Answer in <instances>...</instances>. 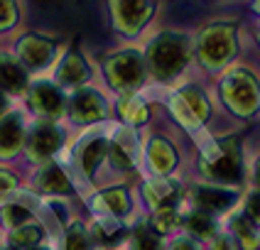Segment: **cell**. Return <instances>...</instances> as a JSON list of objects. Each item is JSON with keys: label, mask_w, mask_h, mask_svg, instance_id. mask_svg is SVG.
<instances>
[{"label": "cell", "mask_w": 260, "mask_h": 250, "mask_svg": "<svg viewBox=\"0 0 260 250\" xmlns=\"http://www.w3.org/2000/svg\"><path fill=\"white\" fill-rule=\"evenodd\" d=\"M223 103L236 116H253L258 111V79L250 69H231L221 81Z\"/></svg>", "instance_id": "4"}, {"label": "cell", "mask_w": 260, "mask_h": 250, "mask_svg": "<svg viewBox=\"0 0 260 250\" xmlns=\"http://www.w3.org/2000/svg\"><path fill=\"white\" fill-rule=\"evenodd\" d=\"M236 54H238V32L233 25L218 22V25L202 29L197 40V57L206 69L211 72L223 69Z\"/></svg>", "instance_id": "2"}, {"label": "cell", "mask_w": 260, "mask_h": 250, "mask_svg": "<svg viewBox=\"0 0 260 250\" xmlns=\"http://www.w3.org/2000/svg\"><path fill=\"white\" fill-rule=\"evenodd\" d=\"M91 208L93 213H101V216H111V219H120L130 213V194L125 187H111V189H103L99 194L91 196Z\"/></svg>", "instance_id": "13"}, {"label": "cell", "mask_w": 260, "mask_h": 250, "mask_svg": "<svg viewBox=\"0 0 260 250\" xmlns=\"http://www.w3.org/2000/svg\"><path fill=\"white\" fill-rule=\"evenodd\" d=\"M202 172L214 182L221 184H233L241 179V150L238 140L233 137H221L214 140L202 152Z\"/></svg>", "instance_id": "3"}, {"label": "cell", "mask_w": 260, "mask_h": 250, "mask_svg": "<svg viewBox=\"0 0 260 250\" xmlns=\"http://www.w3.org/2000/svg\"><path fill=\"white\" fill-rule=\"evenodd\" d=\"M191 201L199 213H206L214 219V213L231 208V204L236 201V191L226 189V187H214V184H199L191 189Z\"/></svg>", "instance_id": "10"}, {"label": "cell", "mask_w": 260, "mask_h": 250, "mask_svg": "<svg viewBox=\"0 0 260 250\" xmlns=\"http://www.w3.org/2000/svg\"><path fill=\"white\" fill-rule=\"evenodd\" d=\"M32 250H47V248H40V245H37V248H32Z\"/></svg>", "instance_id": "37"}, {"label": "cell", "mask_w": 260, "mask_h": 250, "mask_svg": "<svg viewBox=\"0 0 260 250\" xmlns=\"http://www.w3.org/2000/svg\"><path fill=\"white\" fill-rule=\"evenodd\" d=\"M246 219H250L253 223L258 221V191H253V194H248V204H246V213H243Z\"/></svg>", "instance_id": "33"}, {"label": "cell", "mask_w": 260, "mask_h": 250, "mask_svg": "<svg viewBox=\"0 0 260 250\" xmlns=\"http://www.w3.org/2000/svg\"><path fill=\"white\" fill-rule=\"evenodd\" d=\"M167 250H199V245L191 238H177V240H172V245Z\"/></svg>", "instance_id": "35"}, {"label": "cell", "mask_w": 260, "mask_h": 250, "mask_svg": "<svg viewBox=\"0 0 260 250\" xmlns=\"http://www.w3.org/2000/svg\"><path fill=\"white\" fill-rule=\"evenodd\" d=\"M170 111L184 128L197 130L209 118V101L197 86H184L170 96Z\"/></svg>", "instance_id": "6"}, {"label": "cell", "mask_w": 260, "mask_h": 250, "mask_svg": "<svg viewBox=\"0 0 260 250\" xmlns=\"http://www.w3.org/2000/svg\"><path fill=\"white\" fill-rule=\"evenodd\" d=\"M42 235H44V231L40 223H22V226L13 228V233H10V248L32 250V248H37V243L42 240Z\"/></svg>", "instance_id": "24"}, {"label": "cell", "mask_w": 260, "mask_h": 250, "mask_svg": "<svg viewBox=\"0 0 260 250\" xmlns=\"http://www.w3.org/2000/svg\"><path fill=\"white\" fill-rule=\"evenodd\" d=\"M54 52H57V42L44 34H22L15 44V54H17L15 59H20V64H27L32 69L47 66Z\"/></svg>", "instance_id": "7"}, {"label": "cell", "mask_w": 260, "mask_h": 250, "mask_svg": "<svg viewBox=\"0 0 260 250\" xmlns=\"http://www.w3.org/2000/svg\"><path fill=\"white\" fill-rule=\"evenodd\" d=\"M64 142V132L54 123H37L27 137V152L32 160H47Z\"/></svg>", "instance_id": "12"}, {"label": "cell", "mask_w": 260, "mask_h": 250, "mask_svg": "<svg viewBox=\"0 0 260 250\" xmlns=\"http://www.w3.org/2000/svg\"><path fill=\"white\" fill-rule=\"evenodd\" d=\"M88 64L84 61V57L76 52V49H72L67 57H64V61L59 64V81L61 84H67V86H79V84H84L88 79Z\"/></svg>", "instance_id": "21"}, {"label": "cell", "mask_w": 260, "mask_h": 250, "mask_svg": "<svg viewBox=\"0 0 260 250\" xmlns=\"http://www.w3.org/2000/svg\"><path fill=\"white\" fill-rule=\"evenodd\" d=\"M91 248V238L88 231L76 221L67 228V240H64V250H88Z\"/></svg>", "instance_id": "29"}, {"label": "cell", "mask_w": 260, "mask_h": 250, "mask_svg": "<svg viewBox=\"0 0 260 250\" xmlns=\"http://www.w3.org/2000/svg\"><path fill=\"white\" fill-rule=\"evenodd\" d=\"M182 223L189 228V233L199 235V238H211V235L216 233V223L211 216H206V213H199V211H191L187 219H182Z\"/></svg>", "instance_id": "27"}, {"label": "cell", "mask_w": 260, "mask_h": 250, "mask_svg": "<svg viewBox=\"0 0 260 250\" xmlns=\"http://www.w3.org/2000/svg\"><path fill=\"white\" fill-rule=\"evenodd\" d=\"M20 17V8L15 3H0V32L10 29Z\"/></svg>", "instance_id": "31"}, {"label": "cell", "mask_w": 260, "mask_h": 250, "mask_svg": "<svg viewBox=\"0 0 260 250\" xmlns=\"http://www.w3.org/2000/svg\"><path fill=\"white\" fill-rule=\"evenodd\" d=\"M5 111H8V98H5V93L0 91V116H5Z\"/></svg>", "instance_id": "36"}, {"label": "cell", "mask_w": 260, "mask_h": 250, "mask_svg": "<svg viewBox=\"0 0 260 250\" xmlns=\"http://www.w3.org/2000/svg\"><path fill=\"white\" fill-rule=\"evenodd\" d=\"M118 111H120V116L128 125H143L150 118V108L135 93H123V98L118 101Z\"/></svg>", "instance_id": "22"}, {"label": "cell", "mask_w": 260, "mask_h": 250, "mask_svg": "<svg viewBox=\"0 0 260 250\" xmlns=\"http://www.w3.org/2000/svg\"><path fill=\"white\" fill-rule=\"evenodd\" d=\"M106 150H108V140H103V137H91L79 147L76 160H79V167L86 176H96V169L106 157Z\"/></svg>", "instance_id": "20"}, {"label": "cell", "mask_w": 260, "mask_h": 250, "mask_svg": "<svg viewBox=\"0 0 260 250\" xmlns=\"http://www.w3.org/2000/svg\"><path fill=\"white\" fill-rule=\"evenodd\" d=\"M231 231L241 238V243H243V248H246V250H255V248H258L255 223H253L250 219H246L243 213H241V216H233V219H231Z\"/></svg>", "instance_id": "26"}, {"label": "cell", "mask_w": 260, "mask_h": 250, "mask_svg": "<svg viewBox=\"0 0 260 250\" xmlns=\"http://www.w3.org/2000/svg\"><path fill=\"white\" fill-rule=\"evenodd\" d=\"M15 187H17V176L5 172V169H0V199L8 196L10 191H15Z\"/></svg>", "instance_id": "32"}, {"label": "cell", "mask_w": 260, "mask_h": 250, "mask_svg": "<svg viewBox=\"0 0 260 250\" xmlns=\"http://www.w3.org/2000/svg\"><path fill=\"white\" fill-rule=\"evenodd\" d=\"M103 74L111 88L120 93H133L145 79V61L135 49H120L103 59Z\"/></svg>", "instance_id": "5"}, {"label": "cell", "mask_w": 260, "mask_h": 250, "mask_svg": "<svg viewBox=\"0 0 260 250\" xmlns=\"http://www.w3.org/2000/svg\"><path fill=\"white\" fill-rule=\"evenodd\" d=\"M27 88L25 66L10 54H0V91L3 93H22Z\"/></svg>", "instance_id": "18"}, {"label": "cell", "mask_w": 260, "mask_h": 250, "mask_svg": "<svg viewBox=\"0 0 260 250\" xmlns=\"http://www.w3.org/2000/svg\"><path fill=\"white\" fill-rule=\"evenodd\" d=\"M135 145H138V140L130 130L118 132L116 140L108 142V150H106V155L111 157V164L120 172H130L135 167Z\"/></svg>", "instance_id": "17"}, {"label": "cell", "mask_w": 260, "mask_h": 250, "mask_svg": "<svg viewBox=\"0 0 260 250\" xmlns=\"http://www.w3.org/2000/svg\"><path fill=\"white\" fill-rule=\"evenodd\" d=\"M211 250H238V245H236V240L229 238V235H218L216 240H214V248Z\"/></svg>", "instance_id": "34"}, {"label": "cell", "mask_w": 260, "mask_h": 250, "mask_svg": "<svg viewBox=\"0 0 260 250\" xmlns=\"http://www.w3.org/2000/svg\"><path fill=\"white\" fill-rule=\"evenodd\" d=\"M191 54H194V42L187 34L167 29V32H159L150 42L143 61H147V69L155 79L167 81V79H174L184 72Z\"/></svg>", "instance_id": "1"}, {"label": "cell", "mask_w": 260, "mask_h": 250, "mask_svg": "<svg viewBox=\"0 0 260 250\" xmlns=\"http://www.w3.org/2000/svg\"><path fill=\"white\" fill-rule=\"evenodd\" d=\"M35 184L40 191H47V194H69L72 191V182L69 176L64 174V169L59 164H44L42 169L35 176Z\"/></svg>", "instance_id": "19"}, {"label": "cell", "mask_w": 260, "mask_h": 250, "mask_svg": "<svg viewBox=\"0 0 260 250\" xmlns=\"http://www.w3.org/2000/svg\"><path fill=\"white\" fill-rule=\"evenodd\" d=\"M130 243H133V250H162L159 238L150 231V226H147V223H138V226H135Z\"/></svg>", "instance_id": "28"}, {"label": "cell", "mask_w": 260, "mask_h": 250, "mask_svg": "<svg viewBox=\"0 0 260 250\" xmlns=\"http://www.w3.org/2000/svg\"><path fill=\"white\" fill-rule=\"evenodd\" d=\"M106 113H108V105L101 93H96L93 88H79L69 101V116L76 123H96L106 118Z\"/></svg>", "instance_id": "11"}, {"label": "cell", "mask_w": 260, "mask_h": 250, "mask_svg": "<svg viewBox=\"0 0 260 250\" xmlns=\"http://www.w3.org/2000/svg\"><path fill=\"white\" fill-rule=\"evenodd\" d=\"M91 235L99 245H113L116 240L123 238V226L118 219H111V216H99L91 226Z\"/></svg>", "instance_id": "23"}, {"label": "cell", "mask_w": 260, "mask_h": 250, "mask_svg": "<svg viewBox=\"0 0 260 250\" xmlns=\"http://www.w3.org/2000/svg\"><path fill=\"white\" fill-rule=\"evenodd\" d=\"M182 226V216L177 208H159L152 213L150 219V231L157 235V233H172L174 228Z\"/></svg>", "instance_id": "25"}, {"label": "cell", "mask_w": 260, "mask_h": 250, "mask_svg": "<svg viewBox=\"0 0 260 250\" xmlns=\"http://www.w3.org/2000/svg\"><path fill=\"white\" fill-rule=\"evenodd\" d=\"M3 250H15V248H3Z\"/></svg>", "instance_id": "38"}, {"label": "cell", "mask_w": 260, "mask_h": 250, "mask_svg": "<svg viewBox=\"0 0 260 250\" xmlns=\"http://www.w3.org/2000/svg\"><path fill=\"white\" fill-rule=\"evenodd\" d=\"M29 216H32V211L22 204H8L3 208V223H5L8 228H17V226L27 223Z\"/></svg>", "instance_id": "30"}, {"label": "cell", "mask_w": 260, "mask_h": 250, "mask_svg": "<svg viewBox=\"0 0 260 250\" xmlns=\"http://www.w3.org/2000/svg\"><path fill=\"white\" fill-rule=\"evenodd\" d=\"M29 105L35 113H40L42 118L52 120V118H61L67 111V98L59 91L57 84L52 81H37L29 88Z\"/></svg>", "instance_id": "8"}, {"label": "cell", "mask_w": 260, "mask_h": 250, "mask_svg": "<svg viewBox=\"0 0 260 250\" xmlns=\"http://www.w3.org/2000/svg\"><path fill=\"white\" fill-rule=\"evenodd\" d=\"M113 27L123 34H138L143 25L152 17L155 5L152 3H113Z\"/></svg>", "instance_id": "9"}, {"label": "cell", "mask_w": 260, "mask_h": 250, "mask_svg": "<svg viewBox=\"0 0 260 250\" xmlns=\"http://www.w3.org/2000/svg\"><path fill=\"white\" fill-rule=\"evenodd\" d=\"M143 196L150 208H174L177 199H179V184L167 179V176H157L152 182H147L143 187Z\"/></svg>", "instance_id": "15"}, {"label": "cell", "mask_w": 260, "mask_h": 250, "mask_svg": "<svg viewBox=\"0 0 260 250\" xmlns=\"http://www.w3.org/2000/svg\"><path fill=\"white\" fill-rule=\"evenodd\" d=\"M147 160H150V167L157 176H167L174 172L177 167V150L170 140L165 137H152L150 145H147Z\"/></svg>", "instance_id": "16"}, {"label": "cell", "mask_w": 260, "mask_h": 250, "mask_svg": "<svg viewBox=\"0 0 260 250\" xmlns=\"http://www.w3.org/2000/svg\"><path fill=\"white\" fill-rule=\"evenodd\" d=\"M25 142V123L17 113H5L0 118V157H15Z\"/></svg>", "instance_id": "14"}]
</instances>
